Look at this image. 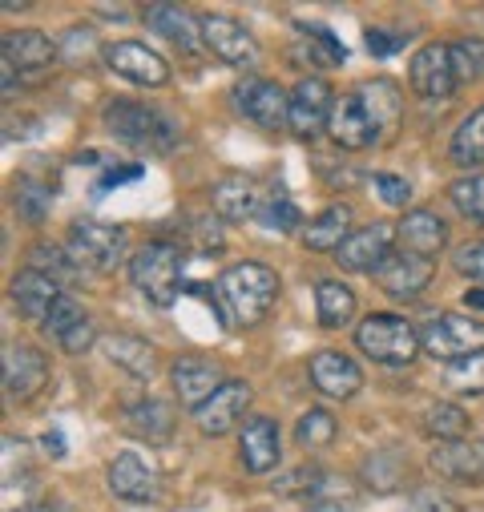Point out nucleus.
I'll list each match as a JSON object with an SVG mask.
<instances>
[{"instance_id":"obj_5","label":"nucleus","mask_w":484,"mask_h":512,"mask_svg":"<svg viewBox=\"0 0 484 512\" xmlns=\"http://www.w3.org/2000/svg\"><path fill=\"white\" fill-rule=\"evenodd\" d=\"M69 254L81 267L109 275L121 267V259H126V230L97 222V218H77L69 226Z\"/></svg>"},{"instance_id":"obj_31","label":"nucleus","mask_w":484,"mask_h":512,"mask_svg":"<svg viewBox=\"0 0 484 512\" xmlns=\"http://www.w3.org/2000/svg\"><path fill=\"white\" fill-rule=\"evenodd\" d=\"M105 355H109V363H117L121 371H130L134 379H150L154 367H158L154 347L146 339H138V335H109L105 339Z\"/></svg>"},{"instance_id":"obj_9","label":"nucleus","mask_w":484,"mask_h":512,"mask_svg":"<svg viewBox=\"0 0 484 512\" xmlns=\"http://www.w3.org/2000/svg\"><path fill=\"white\" fill-rule=\"evenodd\" d=\"M331 109H335V97H331V85L319 81V77H303L295 89H291V134L295 138H319L331 121Z\"/></svg>"},{"instance_id":"obj_18","label":"nucleus","mask_w":484,"mask_h":512,"mask_svg":"<svg viewBox=\"0 0 484 512\" xmlns=\"http://www.w3.org/2000/svg\"><path fill=\"white\" fill-rule=\"evenodd\" d=\"M170 379H174L178 400H182L190 412H198V408L222 388L218 367H214L210 359H202V355H182V359L170 367Z\"/></svg>"},{"instance_id":"obj_33","label":"nucleus","mask_w":484,"mask_h":512,"mask_svg":"<svg viewBox=\"0 0 484 512\" xmlns=\"http://www.w3.org/2000/svg\"><path fill=\"white\" fill-rule=\"evenodd\" d=\"M126 428H130L134 436H146V440H154V444H166L170 432H174V412H170V404H162V400H138V404H130V412H126Z\"/></svg>"},{"instance_id":"obj_36","label":"nucleus","mask_w":484,"mask_h":512,"mask_svg":"<svg viewBox=\"0 0 484 512\" xmlns=\"http://www.w3.org/2000/svg\"><path fill=\"white\" fill-rule=\"evenodd\" d=\"M452 53V73H456V85H472L484 77V41L480 37H464V41H452L448 45Z\"/></svg>"},{"instance_id":"obj_23","label":"nucleus","mask_w":484,"mask_h":512,"mask_svg":"<svg viewBox=\"0 0 484 512\" xmlns=\"http://www.w3.org/2000/svg\"><path fill=\"white\" fill-rule=\"evenodd\" d=\"M295 33H299V41L291 49L295 53V65L331 69V65H343L347 61V49H343V41H335L331 29H323L315 21H303V25H295Z\"/></svg>"},{"instance_id":"obj_45","label":"nucleus","mask_w":484,"mask_h":512,"mask_svg":"<svg viewBox=\"0 0 484 512\" xmlns=\"http://www.w3.org/2000/svg\"><path fill=\"white\" fill-rule=\"evenodd\" d=\"M363 41H368V53L372 57H396L408 41H412V33L408 29H388V25H372L368 29V37H363Z\"/></svg>"},{"instance_id":"obj_3","label":"nucleus","mask_w":484,"mask_h":512,"mask_svg":"<svg viewBox=\"0 0 484 512\" xmlns=\"http://www.w3.org/2000/svg\"><path fill=\"white\" fill-rule=\"evenodd\" d=\"M182 267H186L182 246H174V242H146L130 259V279H134V287L150 303L170 307L178 299V291H182Z\"/></svg>"},{"instance_id":"obj_20","label":"nucleus","mask_w":484,"mask_h":512,"mask_svg":"<svg viewBox=\"0 0 484 512\" xmlns=\"http://www.w3.org/2000/svg\"><path fill=\"white\" fill-rule=\"evenodd\" d=\"M210 206L222 222H242V218H255L263 210V194H259V182L247 178V174H230L214 186L210 194Z\"/></svg>"},{"instance_id":"obj_21","label":"nucleus","mask_w":484,"mask_h":512,"mask_svg":"<svg viewBox=\"0 0 484 512\" xmlns=\"http://www.w3.org/2000/svg\"><path fill=\"white\" fill-rule=\"evenodd\" d=\"M242 464H247V472L255 476H267L275 472L279 464V424L271 416H251L247 424H242Z\"/></svg>"},{"instance_id":"obj_38","label":"nucleus","mask_w":484,"mask_h":512,"mask_svg":"<svg viewBox=\"0 0 484 512\" xmlns=\"http://www.w3.org/2000/svg\"><path fill=\"white\" fill-rule=\"evenodd\" d=\"M448 198H452V206H456V210H460L468 222L484 226V174L456 178V182L448 186Z\"/></svg>"},{"instance_id":"obj_35","label":"nucleus","mask_w":484,"mask_h":512,"mask_svg":"<svg viewBox=\"0 0 484 512\" xmlns=\"http://www.w3.org/2000/svg\"><path fill=\"white\" fill-rule=\"evenodd\" d=\"M400 476H404V456L400 452H372L363 460V484L376 488V492H396L400 488Z\"/></svg>"},{"instance_id":"obj_34","label":"nucleus","mask_w":484,"mask_h":512,"mask_svg":"<svg viewBox=\"0 0 484 512\" xmlns=\"http://www.w3.org/2000/svg\"><path fill=\"white\" fill-rule=\"evenodd\" d=\"M452 162L472 170V166H484V105L472 109L464 121H460V130L452 134Z\"/></svg>"},{"instance_id":"obj_50","label":"nucleus","mask_w":484,"mask_h":512,"mask_svg":"<svg viewBox=\"0 0 484 512\" xmlns=\"http://www.w3.org/2000/svg\"><path fill=\"white\" fill-rule=\"evenodd\" d=\"M45 448H49L53 456H61V452H65V444H61V432H45Z\"/></svg>"},{"instance_id":"obj_51","label":"nucleus","mask_w":484,"mask_h":512,"mask_svg":"<svg viewBox=\"0 0 484 512\" xmlns=\"http://www.w3.org/2000/svg\"><path fill=\"white\" fill-rule=\"evenodd\" d=\"M464 303H468V307H484V291H468Z\"/></svg>"},{"instance_id":"obj_8","label":"nucleus","mask_w":484,"mask_h":512,"mask_svg":"<svg viewBox=\"0 0 484 512\" xmlns=\"http://www.w3.org/2000/svg\"><path fill=\"white\" fill-rule=\"evenodd\" d=\"M230 105L255 121L259 130H283L287 117H291V97L283 93V85L267 81V77H251V81H242L234 93H230Z\"/></svg>"},{"instance_id":"obj_43","label":"nucleus","mask_w":484,"mask_h":512,"mask_svg":"<svg viewBox=\"0 0 484 512\" xmlns=\"http://www.w3.org/2000/svg\"><path fill=\"white\" fill-rule=\"evenodd\" d=\"M29 259H33V271H45V275H53L57 283H61V279H65V275L77 267V259H73L69 250H61V246H49V242H37Z\"/></svg>"},{"instance_id":"obj_46","label":"nucleus","mask_w":484,"mask_h":512,"mask_svg":"<svg viewBox=\"0 0 484 512\" xmlns=\"http://www.w3.org/2000/svg\"><path fill=\"white\" fill-rule=\"evenodd\" d=\"M456 271L460 275H468L472 283H480L484 287V242H464L460 250H456Z\"/></svg>"},{"instance_id":"obj_2","label":"nucleus","mask_w":484,"mask_h":512,"mask_svg":"<svg viewBox=\"0 0 484 512\" xmlns=\"http://www.w3.org/2000/svg\"><path fill=\"white\" fill-rule=\"evenodd\" d=\"M105 130L126 146L150 150V154H166L178 142L174 121L166 113H158L154 105H142V101H109L105 105Z\"/></svg>"},{"instance_id":"obj_7","label":"nucleus","mask_w":484,"mask_h":512,"mask_svg":"<svg viewBox=\"0 0 484 512\" xmlns=\"http://www.w3.org/2000/svg\"><path fill=\"white\" fill-rule=\"evenodd\" d=\"M198 25H202V45L222 65H230V69H255L259 65L263 49H259V41L247 25H238L234 17H222V13H210Z\"/></svg>"},{"instance_id":"obj_4","label":"nucleus","mask_w":484,"mask_h":512,"mask_svg":"<svg viewBox=\"0 0 484 512\" xmlns=\"http://www.w3.org/2000/svg\"><path fill=\"white\" fill-rule=\"evenodd\" d=\"M355 347L388 367H408L420 355V335L400 315H368L355 327Z\"/></svg>"},{"instance_id":"obj_14","label":"nucleus","mask_w":484,"mask_h":512,"mask_svg":"<svg viewBox=\"0 0 484 512\" xmlns=\"http://www.w3.org/2000/svg\"><path fill=\"white\" fill-rule=\"evenodd\" d=\"M49 383V359L41 355V347L29 343H9L5 347V392L13 400H33Z\"/></svg>"},{"instance_id":"obj_47","label":"nucleus","mask_w":484,"mask_h":512,"mask_svg":"<svg viewBox=\"0 0 484 512\" xmlns=\"http://www.w3.org/2000/svg\"><path fill=\"white\" fill-rule=\"evenodd\" d=\"M372 186H376V194L388 202V206H408V198H412V186L404 182V178H396V174H376L372 178Z\"/></svg>"},{"instance_id":"obj_39","label":"nucleus","mask_w":484,"mask_h":512,"mask_svg":"<svg viewBox=\"0 0 484 512\" xmlns=\"http://www.w3.org/2000/svg\"><path fill=\"white\" fill-rule=\"evenodd\" d=\"M13 206H17V214L25 218V222H45L49 218V206H53V194L41 186V182H33V178H21L17 182V190H13Z\"/></svg>"},{"instance_id":"obj_11","label":"nucleus","mask_w":484,"mask_h":512,"mask_svg":"<svg viewBox=\"0 0 484 512\" xmlns=\"http://www.w3.org/2000/svg\"><path fill=\"white\" fill-rule=\"evenodd\" d=\"M105 65L117 73V77H126L134 85H146V89H158L170 81V65L142 41H117L105 49Z\"/></svg>"},{"instance_id":"obj_25","label":"nucleus","mask_w":484,"mask_h":512,"mask_svg":"<svg viewBox=\"0 0 484 512\" xmlns=\"http://www.w3.org/2000/svg\"><path fill=\"white\" fill-rule=\"evenodd\" d=\"M359 101H363V109H368V117H372V125H376V138L388 142L392 130L400 125V117H404V97H400V89H396L392 81H372V85H359Z\"/></svg>"},{"instance_id":"obj_26","label":"nucleus","mask_w":484,"mask_h":512,"mask_svg":"<svg viewBox=\"0 0 484 512\" xmlns=\"http://www.w3.org/2000/svg\"><path fill=\"white\" fill-rule=\"evenodd\" d=\"M105 480H109V492L121 496V500H150V496H154V472H150V464H146L142 456H134V452L113 456Z\"/></svg>"},{"instance_id":"obj_29","label":"nucleus","mask_w":484,"mask_h":512,"mask_svg":"<svg viewBox=\"0 0 484 512\" xmlns=\"http://www.w3.org/2000/svg\"><path fill=\"white\" fill-rule=\"evenodd\" d=\"M347 238H351V210H347V206H327V210H323L319 218H311L307 230H303L307 250H319V254H335Z\"/></svg>"},{"instance_id":"obj_24","label":"nucleus","mask_w":484,"mask_h":512,"mask_svg":"<svg viewBox=\"0 0 484 512\" xmlns=\"http://www.w3.org/2000/svg\"><path fill=\"white\" fill-rule=\"evenodd\" d=\"M396 230H400L404 250L420 254V259H432V263H436V254H440L444 242H448V226H444V218L432 214V210H412V214H404V222H400Z\"/></svg>"},{"instance_id":"obj_16","label":"nucleus","mask_w":484,"mask_h":512,"mask_svg":"<svg viewBox=\"0 0 484 512\" xmlns=\"http://www.w3.org/2000/svg\"><path fill=\"white\" fill-rule=\"evenodd\" d=\"M307 375L315 383V392L331 396V400H351L363 388V371L355 359L339 355V351H315L307 363Z\"/></svg>"},{"instance_id":"obj_30","label":"nucleus","mask_w":484,"mask_h":512,"mask_svg":"<svg viewBox=\"0 0 484 512\" xmlns=\"http://www.w3.org/2000/svg\"><path fill=\"white\" fill-rule=\"evenodd\" d=\"M432 468L444 480H476L484 472V448L480 444H464V440H448L432 452Z\"/></svg>"},{"instance_id":"obj_42","label":"nucleus","mask_w":484,"mask_h":512,"mask_svg":"<svg viewBox=\"0 0 484 512\" xmlns=\"http://www.w3.org/2000/svg\"><path fill=\"white\" fill-rule=\"evenodd\" d=\"M456 392H468V396H484V351L472 355V359H460V363H448V375H444Z\"/></svg>"},{"instance_id":"obj_1","label":"nucleus","mask_w":484,"mask_h":512,"mask_svg":"<svg viewBox=\"0 0 484 512\" xmlns=\"http://www.w3.org/2000/svg\"><path fill=\"white\" fill-rule=\"evenodd\" d=\"M214 299L226 315V323L234 327H259L275 299H279V275L263 263H234L218 275L214 283Z\"/></svg>"},{"instance_id":"obj_48","label":"nucleus","mask_w":484,"mask_h":512,"mask_svg":"<svg viewBox=\"0 0 484 512\" xmlns=\"http://www.w3.org/2000/svg\"><path fill=\"white\" fill-rule=\"evenodd\" d=\"M404 512H456V504H452L444 492H436V488H420V492L408 500Z\"/></svg>"},{"instance_id":"obj_27","label":"nucleus","mask_w":484,"mask_h":512,"mask_svg":"<svg viewBox=\"0 0 484 512\" xmlns=\"http://www.w3.org/2000/svg\"><path fill=\"white\" fill-rule=\"evenodd\" d=\"M146 25L166 37L170 45H178L182 53H198V37H202V25H194V17L178 5H150L146 9Z\"/></svg>"},{"instance_id":"obj_15","label":"nucleus","mask_w":484,"mask_h":512,"mask_svg":"<svg viewBox=\"0 0 484 512\" xmlns=\"http://www.w3.org/2000/svg\"><path fill=\"white\" fill-rule=\"evenodd\" d=\"M408 81H412V89H416L424 101H448V97L456 93V73H452V53H448V45H424V49L412 57Z\"/></svg>"},{"instance_id":"obj_22","label":"nucleus","mask_w":484,"mask_h":512,"mask_svg":"<svg viewBox=\"0 0 484 512\" xmlns=\"http://www.w3.org/2000/svg\"><path fill=\"white\" fill-rule=\"evenodd\" d=\"M9 295H13L17 311H21V319H41V323H45V315H49L53 303L61 299V283H57L53 275L29 267V271H21V275L13 279Z\"/></svg>"},{"instance_id":"obj_12","label":"nucleus","mask_w":484,"mask_h":512,"mask_svg":"<svg viewBox=\"0 0 484 512\" xmlns=\"http://www.w3.org/2000/svg\"><path fill=\"white\" fill-rule=\"evenodd\" d=\"M432 275H436V263H432V259H420V254H412V250H396L392 259L376 271L380 291L392 295V299H404V303L420 299V295L428 291Z\"/></svg>"},{"instance_id":"obj_37","label":"nucleus","mask_w":484,"mask_h":512,"mask_svg":"<svg viewBox=\"0 0 484 512\" xmlns=\"http://www.w3.org/2000/svg\"><path fill=\"white\" fill-rule=\"evenodd\" d=\"M424 432L436 436L440 444H448V440H464V432H468V416H464L456 404H432V408L424 412Z\"/></svg>"},{"instance_id":"obj_19","label":"nucleus","mask_w":484,"mask_h":512,"mask_svg":"<svg viewBox=\"0 0 484 512\" xmlns=\"http://www.w3.org/2000/svg\"><path fill=\"white\" fill-rule=\"evenodd\" d=\"M45 335L57 343V347H65L69 355H77V351H89V343H93V323H89V315L69 299V295H61L57 303H53V311L45 315Z\"/></svg>"},{"instance_id":"obj_44","label":"nucleus","mask_w":484,"mask_h":512,"mask_svg":"<svg viewBox=\"0 0 484 512\" xmlns=\"http://www.w3.org/2000/svg\"><path fill=\"white\" fill-rule=\"evenodd\" d=\"M259 222L267 226V230H295L299 226V206L291 202V198H283V194H275V198H263V210H259Z\"/></svg>"},{"instance_id":"obj_13","label":"nucleus","mask_w":484,"mask_h":512,"mask_svg":"<svg viewBox=\"0 0 484 512\" xmlns=\"http://www.w3.org/2000/svg\"><path fill=\"white\" fill-rule=\"evenodd\" d=\"M247 408H251V383L226 379L222 388L194 412L198 432H202V436H226V432L242 420V412H247Z\"/></svg>"},{"instance_id":"obj_41","label":"nucleus","mask_w":484,"mask_h":512,"mask_svg":"<svg viewBox=\"0 0 484 512\" xmlns=\"http://www.w3.org/2000/svg\"><path fill=\"white\" fill-rule=\"evenodd\" d=\"M315 512H327V508H355V488L347 480H335V476H319V484L303 496Z\"/></svg>"},{"instance_id":"obj_6","label":"nucleus","mask_w":484,"mask_h":512,"mask_svg":"<svg viewBox=\"0 0 484 512\" xmlns=\"http://www.w3.org/2000/svg\"><path fill=\"white\" fill-rule=\"evenodd\" d=\"M420 347L436 359H448V363H460V359H472L484 351V323L480 319H468V315H448V311H436L424 327H420Z\"/></svg>"},{"instance_id":"obj_10","label":"nucleus","mask_w":484,"mask_h":512,"mask_svg":"<svg viewBox=\"0 0 484 512\" xmlns=\"http://www.w3.org/2000/svg\"><path fill=\"white\" fill-rule=\"evenodd\" d=\"M396 226H388V222H376V226H363V230H355L339 250H335V259H339V267L343 271H380L388 259H392V242H396Z\"/></svg>"},{"instance_id":"obj_49","label":"nucleus","mask_w":484,"mask_h":512,"mask_svg":"<svg viewBox=\"0 0 484 512\" xmlns=\"http://www.w3.org/2000/svg\"><path fill=\"white\" fill-rule=\"evenodd\" d=\"M130 178H142V166H121V170H109V174L101 178V190H113V186L130 182Z\"/></svg>"},{"instance_id":"obj_28","label":"nucleus","mask_w":484,"mask_h":512,"mask_svg":"<svg viewBox=\"0 0 484 512\" xmlns=\"http://www.w3.org/2000/svg\"><path fill=\"white\" fill-rule=\"evenodd\" d=\"M57 61V45L37 33V29H21V33H5V65L13 69H45Z\"/></svg>"},{"instance_id":"obj_32","label":"nucleus","mask_w":484,"mask_h":512,"mask_svg":"<svg viewBox=\"0 0 484 512\" xmlns=\"http://www.w3.org/2000/svg\"><path fill=\"white\" fill-rule=\"evenodd\" d=\"M315 315H319V327L339 331V327H347L351 315H355V295H351L343 283L323 279V283H315Z\"/></svg>"},{"instance_id":"obj_40","label":"nucleus","mask_w":484,"mask_h":512,"mask_svg":"<svg viewBox=\"0 0 484 512\" xmlns=\"http://www.w3.org/2000/svg\"><path fill=\"white\" fill-rule=\"evenodd\" d=\"M335 432H339V424H335L331 412L307 408V416L295 424V444H303V448H327L335 440Z\"/></svg>"},{"instance_id":"obj_17","label":"nucleus","mask_w":484,"mask_h":512,"mask_svg":"<svg viewBox=\"0 0 484 512\" xmlns=\"http://www.w3.org/2000/svg\"><path fill=\"white\" fill-rule=\"evenodd\" d=\"M327 134H331L335 146H343V150H368V146L380 142L368 109H363V101H359V93H347V97L335 101L331 121H327Z\"/></svg>"}]
</instances>
